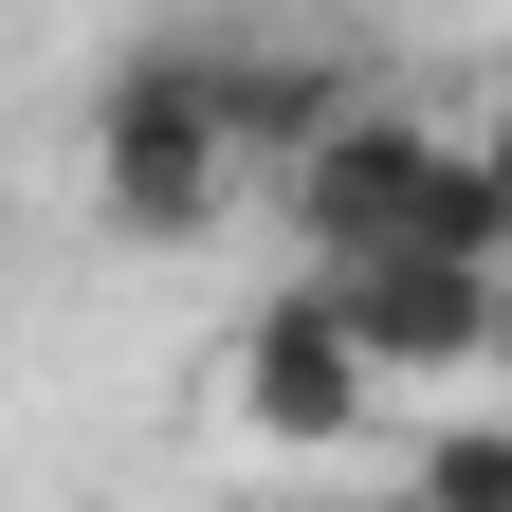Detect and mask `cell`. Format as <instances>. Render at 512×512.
<instances>
[{
	"label": "cell",
	"mask_w": 512,
	"mask_h": 512,
	"mask_svg": "<svg viewBox=\"0 0 512 512\" xmlns=\"http://www.w3.org/2000/svg\"><path fill=\"white\" fill-rule=\"evenodd\" d=\"M403 512H512V421H421Z\"/></svg>",
	"instance_id": "cell-6"
},
{
	"label": "cell",
	"mask_w": 512,
	"mask_h": 512,
	"mask_svg": "<svg viewBox=\"0 0 512 512\" xmlns=\"http://www.w3.org/2000/svg\"><path fill=\"white\" fill-rule=\"evenodd\" d=\"M220 403H238L256 439H293V458H311V439H366V421H384V384L348 366L330 293L293 275V293H256V311H238V348H220Z\"/></svg>",
	"instance_id": "cell-3"
},
{
	"label": "cell",
	"mask_w": 512,
	"mask_h": 512,
	"mask_svg": "<svg viewBox=\"0 0 512 512\" xmlns=\"http://www.w3.org/2000/svg\"><path fill=\"white\" fill-rule=\"evenodd\" d=\"M311 512H366V494H311Z\"/></svg>",
	"instance_id": "cell-9"
},
{
	"label": "cell",
	"mask_w": 512,
	"mask_h": 512,
	"mask_svg": "<svg viewBox=\"0 0 512 512\" xmlns=\"http://www.w3.org/2000/svg\"><path fill=\"white\" fill-rule=\"evenodd\" d=\"M348 110H366L348 55H311V37H220V147H238V165H275V183H293Z\"/></svg>",
	"instance_id": "cell-5"
},
{
	"label": "cell",
	"mask_w": 512,
	"mask_h": 512,
	"mask_svg": "<svg viewBox=\"0 0 512 512\" xmlns=\"http://www.w3.org/2000/svg\"><path fill=\"white\" fill-rule=\"evenodd\" d=\"M476 366H512V256L476 275Z\"/></svg>",
	"instance_id": "cell-8"
},
{
	"label": "cell",
	"mask_w": 512,
	"mask_h": 512,
	"mask_svg": "<svg viewBox=\"0 0 512 512\" xmlns=\"http://www.w3.org/2000/svg\"><path fill=\"white\" fill-rule=\"evenodd\" d=\"M330 330H348V366L366 384H458L476 366V275L458 256H330Z\"/></svg>",
	"instance_id": "cell-4"
},
{
	"label": "cell",
	"mask_w": 512,
	"mask_h": 512,
	"mask_svg": "<svg viewBox=\"0 0 512 512\" xmlns=\"http://www.w3.org/2000/svg\"><path fill=\"white\" fill-rule=\"evenodd\" d=\"M458 147H476V183H494V238H512V92H494V110L458 128Z\"/></svg>",
	"instance_id": "cell-7"
},
{
	"label": "cell",
	"mask_w": 512,
	"mask_h": 512,
	"mask_svg": "<svg viewBox=\"0 0 512 512\" xmlns=\"http://www.w3.org/2000/svg\"><path fill=\"white\" fill-rule=\"evenodd\" d=\"M293 238H311V275L330 256H458V275H494V183H476V147L458 128H421L403 92H366L330 147L293 165Z\"/></svg>",
	"instance_id": "cell-1"
},
{
	"label": "cell",
	"mask_w": 512,
	"mask_h": 512,
	"mask_svg": "<svg viewBox=\"0 0 512 512\" xmlns=\"http://www.w3.org/2000/svg\"><path fill=\"white\" fill-rule=\"evenodd\" d=\"M92 202L110 238H220L238 202V147H220V37H128L110 92H92Z\"/></svg>",
	"instance_id": "cell-2"
}]
</instances>
